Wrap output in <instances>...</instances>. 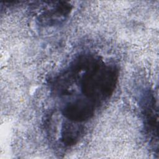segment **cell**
Returning a JSON list of instances; mask_svg holds the SVG:
<instances>
[{
    "instance_id": "cell-1",
    "label": "cell",
    "mask_w": 159,
    "mask_h": 159,
    "mask_svg": "<svg viewBox=\"0 0 159 159\" xmlns=\"http://www.w3.org/2000/svg\"><path fill=\"white\" fill-rule=\"evenodd\" d=\"M118 70L92 56L84 55L73 61L60 78V86L78 83L83 98L96 107L112 94L118 79Z\"/></svg>"
},
{
    "instance_id": "cell-2",
    "label": "cell",
    "mask_w": 159,
    "mask_h": 159,
    "mask_svg": "<svg viewBox=\"0 0 159 159\" xmlns=\"http://www.w3.org/2000/svg\"><path fill=\"white\" fill-rule=\"evenodd\" d=\"M96 107L94 104L84 98L76 97L65 103L62 109V113L71 122H83L93 116Z\"/></svg>"
},
{
    "instance_id": "cell-3",
    "label": "cell",
    "mask_w": 159,
    "mask_h": 159,
    "mask_svg": "<svg viewBox=\"0 0 159 159\" xmlns=\"http://www.w3.org/2000/svg\"><path fill=\"white\" fill-rule=\"evenodd\" d=\"M72 7L66 2H48L42 7L39 19L45 25H55L64 20L70 14Z\"/></svg>"
},
{
    "instance_id": "cell-4",
    "label": "cell",
    "mask_w": 159,
    "mask_h": 159,
    "mask_svg": "<svg viewBox=\"0 0 159 159\" xmlns=\"http://www.w3.org/2000/svg\"><path fill=\"white\" fill-rule=\"evenodd\" d=\"M143 116L144 125L147 134L153 143H155V139H157V113L155 112V100L153 95L147 94L144 98L143 102Z\"/></svg>"
},
{
    "instance_id": "cell-5",
    "label": "cell",
    "mask_w": 159,
    "mask_h": 159,
    "mask_svg": "<svg viewBox=\"0 0 159 159\" xmlns=\"http://www.w3.org/2000/svg\"><path fill=\"white\" fill-rule=\"evenodd\" d=\"M71 122L64 124L61 129V140L66 145L75 144L80 138L83 132V128L80 125Z\"/></svg>"
}]
</instances>
